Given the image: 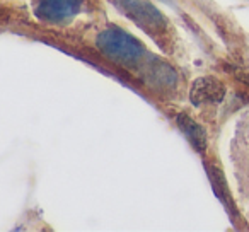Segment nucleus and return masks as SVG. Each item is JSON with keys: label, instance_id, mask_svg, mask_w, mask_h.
Returning a JSON list of instances; mask_svg holds the SVG:
<instances>
[{"label": "nucleus", "instance_id": "1", "mask_svg": "<svg viewBox=\"0 0 249 232\" xmlns=\"http://www.w3.org/2000/svg\"><path fill=\"white\" fill-rule=\"evenodd\" d=\"M96 45L106 58L120 65H135L145 55V48L139 39L118 28H109L99 33Z\"/></svg>", "mask_w": 249, "mask_h": 232}, {"label": "nucleus", "instance_id": "2", "mask_svg": "<svg viewBox=\"0 0 249 232\" xmlns=\"http://www.w3.org/2000/svg\"><path fill=\"white\" fill-rule=\"evenodd\" d=\"M114 5L121 14L126 16L130 21L135 22L154 39H159L166 35V18L159 9L154 7L147 0H114Z\"/></svg>", "mask_w": 249, "mask_h": 232}, {"label": "nucleus", "instance_id": "3", "mask_svg": "<svg viewBox=\"0 0 249 232\" xmlns=\"http://www.w3.org/2000/svg\"><path fill=\"white\" fill-rule=\"evenodd\" d=\"M80 0H38L35 14L43 22L62 24L80 11Z\"/></svg>", "mask_w": 249, "mask_h": 232}, {"label": "nucleus", "instance_id": "4", "mask_svg": "<svg viewBox=\"0 0 249 232\" xmlns=\"http://www.w3.org/2000/svg\"><path fill=\"white\" fill-rule=\"evenodd\" d=\"M225 96V89L217 79L212 77H203L193 82L191 87V101L195 106L207 103H220Z\"/></svg>", "mask_w": 249, "mask_h": 232}, {"label": "nucleus", "instance_id": "5", "mask_svg": "<svg viewBox=\"0 0 249 232\" xmlns=\"http://www.w3.org/2000/svg\"><path fill=\"white\" fill-rule=\"evenodd\" d=\"M178 125H179L181 132L186 135V139L191 142V145H193L198 152H205V149H207V135H205V130L184 113L178 114Z\"/></svg>", "mask_w": 249, "mask_h": 232}]
</instances>
